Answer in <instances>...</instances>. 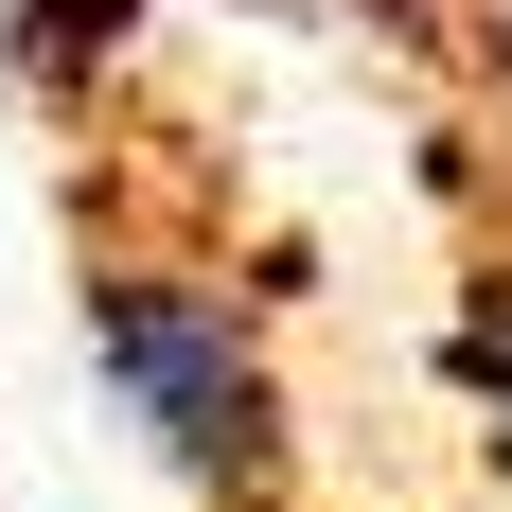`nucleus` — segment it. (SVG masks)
<instances>
[{
	"label": "nucleus",
	"mask_w": 512,
	"mask_h": 512,
	"mask_svg": "<svg viewBox=\"0 0 512 512\" xmlns=\"http://www.w3.org/2000/svg\"><path fill=\"white\" fill-rule=\"evenodd\" d=\"M89 371L195 512H283V354L265 301L195 248H89Z\"/></svg>",
	"instance_id": "nucleus-1"
},
{
	"label": "nucleus",
	"mask_w": 512,
	"mask_h": 512,
	"mask_svg": "<svg viewBox=\"0 0 512 512\" xmlns=\"http://www.w3.org/2000/svg\"><path fill=\"white\" fill-rule=\"evenodd\" d=\"M106 53H124V0H18V71L36 89H89Z\"/></svg>",
	"instance_id": "nucleus-3"
},
{
	"label": "nucleus",
	"mask_w": 512,
	"mask_h": 512,
	"mask_svg": "<svg viewBox=\"0 0 512 512\" xmlns=\"http://www.w3.org/2000/svg\"><path fill=\"white\" fill-rule=\"evenodd\" d=\"M442 389H460L477 460H495V495H512V248H477L460 301H442Z\"/></svg>",
	"instance_id": "nucleus-2"
}]
</instances>
